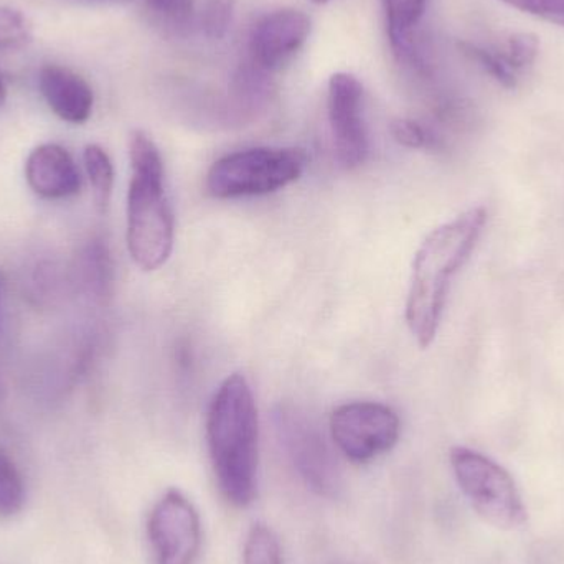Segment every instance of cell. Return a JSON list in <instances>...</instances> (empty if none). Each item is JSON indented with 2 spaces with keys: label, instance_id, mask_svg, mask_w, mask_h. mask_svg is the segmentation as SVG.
Masks as SVG:
<instances>
[{
  "label": "cell",
  "instance_id": "21",
  "mask_svg": "<svg viewBox=\"0 0 564 564\" xmlns=\"http://www.w3.org/2000/svg\"><path fill=\"white\" fill-rule=\"evenodd\" d=\"M235 0H208L202 17V26L210 39H224L230 29Z\"/></svg>",
  "mask_w": 564,
  "mask_h": 564
},
{
  "label": "cell",
  "instance_id": "10",
  "mask_svg": "<svg viewBox=\"0 0 564 564\" xmlns=\"http://www.w3.org/2000/svg\"><path fill=\"white\" fill-rule=\"evenodd\" d=\"M308 33L311 20L301 10L281 9L268 13L251 33V62L260 72H276L294 58L307 42Z\"/></svg>",
  "mask_w": 564,
  "mask_h": 564
},
{
  "label": "cell",
  "instance_id": "6",
  "mask_svg": "<svg viewBox=\"0 0 564 564\" xmlns=\"http://www.w3.org/2000/svg\"><path fill=\"white\" fill-rule=\"evenodd\" d=\"M274 426L285 456L305 486L317 496L337 499L344 487L340 466L317 426L292 406L278 408Z\"/></svg>",
  "mask_w": 564,
  "mask_h": 564
},
{
  "label": "cell",
  "instance_id": "22",
  "mask_svg": "<svg viewBox=\"0 0 564 564\" xmlns=\"http://www.w3.org/2000/svg\"><path fill=\"white\" fill-rule=\"evenodd\" d=\"M391 135L398 144L408 149H424L434 144L431 132L420 122L411 121V119H397L391 122Z\"/></svg>",
  "mask_w": 564,
  "mask_h": 564
},
{
  "label": "cell",
  "instance_id": "18",
  "mask_svg": "<svg viewBox=\"0 0 564 564\" xmlns=\"http://www.w3.org/2000/svg\"><path fill=\"white\" fill-rule=\"evenodd\" d=\"M25 503V487L15 463L0 449V517L17 516Z\"/></svg>",
  "mask_w": 564,
  "mask_h": 564
},
{
  "label": "cell",
  "instance_id": "25",
  "mask_svg": "<svg viewBox=\"0 0 564 564\" xmlns=\"http://www.w3.org/2000/svg\"><path fill=\"white\" fill-rule=\"evenodd\" d=\"M312 2H315V3H325V2H328V0H312Z\"/></svg>",
  "mask_w": 564,
  "mask_h": 564
},
{
  "label": "cell",
  "instance_id": "24",
  "mask_svg": "<svg viewBox=\"0 0 564 564\" xmlns=\"http://www.w3.org/2000/svg\"><path fill=\"white\" fill-rule=\"evenodd\" d=\"M7 99V89L6 85H3L2 78H0V106H3Z\"/></svg>",
  "mask_w": 564,
  "mask_h": 564
},
{
  "label": "cell",
  "instance_id": "12",
  "mask_svg": "<svg viewBox=\"0 0 564 564\" xmlns=\"http://www.w3.org/2000/svg\"><path fill=\"white\" fill-rule=\"evenodd\" d=\"M39 88L48 108L62 121L85 124L93 115L95 95L78 73L62 65H45L39 73Z\"/></svg>",
  "mask_w": 564,
  "mask_h": 564
},
{
  "label": "cell",
  "instance_id": "16",
  "mask_svg": "<svg viewBox=\"0 0 564 564\" xmlns=\"http://www.w3.org/2000/svg\"><path fill=\"white\" fill-rule=\"evenodd\" d=\"M463 52L474 62L479 63L484 72L489 73L497 83L512 89L519 85L520 75L510 65L503 50H490L486 46L476 45V43H460Z\"/></svg>",
  "mask_w": 564,
  "mask_h": 564
},
{
  "label": "cell",
  "instance_id": "1",
  "mask_svg": "<svg viewBox=\"0 0 564 564\" xmlns=\"http://www.w3.org/2000/svg\"><path fill=\"white\" fill-rule=\"evenodd\" d=\"M487 212L473 207L427 235L413 261L406 299V324L421 348L436 338L446 307L451 281L476 250Z\"/></svg>",
  "mask_w": 564,
  "mask_h": 564
},
{
  "label": "cell",
  "instance_id": "20",
  "mask_svg": "<svg viewBox=\"0 0 564 564\" xmlns=\"http://www.w3.org/2000/svg\"><path fill=\"white\" fill-rule=\"evenodd\" d=\"M506 52L510 65L516 68L519 75L530 68L535 63L540 52V42L533 33H516L507 42Z\"/></svg>",
  "mask_w": 564,
  "mask_h": 564
},
{
  "label": "cell",
  "instance_id": "9",
  "mask_svg": "<svg viewBox=\"0 0 564 564\" xmlns=\"http://www.w3.org/2000/svg\"><path fill=\"white\" fill-rule=\"evenodd\" d=\"M328 121L335 155L341 167H360L368 155L364 122V88L357 76L335 73L328 82Z\"/></svg>",
  "mask_w": 564,
  "mask_h": 564
},
{
  "label": "cell",
  "instance_id": "13",
  "mask_svg": "<svg viewBox=\"0 0 564 564\" xmlns=\"http://www.w3.org/2000/svg\"><path fill=\"white\" fill-rule=\"evenodd\" d=\"M427 2L430 0H383L388 35H390L391 46L400 59L414 62L417 58L413 30L423 19Z\"/></svg>",
  "mask_w": 564,
  "mask_h": 564
},
{
  "label": "cell",
  "instance_id": "23",
  "mask_svg": "<svg viewBox=\"0 0 564 564\" xmlns=\"http://www.w3.org/2000/svg\"><path fill=\"white\" fill-rule=\"evenodd\" d=\"M513 9L564 26V0H502Z\"/></svg>",
  "mask_w": 564,
  "mask_h": 564
},
{
  "label": "cell",
  "instance_id": "19",
  "mask_svg": "<svg viewBox=\"0 0 564 564\" xmlns=\"http://www.w3.org/2000/svg\"><path fill=\"white\" fill-rule=\"evenodd\" d=\"M243 560L245 564H284L276 533L264 523L251 527L245 543Z\"/></svg>",
  "mask_w": 564,
  "mask_h": 564
},
{
  "label": "cell",
  "instance_id": "4",
  "mask_svg": "<svg viewBox=\"0 0 564 564\" xmlns=\"http://www.w3.org/2000/svg\"><path fill=\"white\" fill-rule=\"evenodd\" d=\"M307 154L299 148H254L225 155L207 174L215 198L258 197L294 184L304 174Z\"/></svg>",
  "mask_w": 564,
  "mask_h": 564
},
{
  "label": "cell",
  "instance_id": "2",
  "mask_svg": "<svg viewBox=\"0 0 564 564\" xmlns=\"http://www.w3.org/2000/svg\"><path fill=\"white\" fill-rule=\"evenodd\" d=\"M258 408L245 375L218 387L207 416L212 466L220 492L235 507L253 503L258 490Z\"/></svg>",
  "mask_w": 564,
  "mask_h": 564
},
{
  "label": "cell",
  "instance_id": "14",
  "mask_svg": "<svg viewBox=\"0 0 564 564\" xmlns=\"http://www.w3.org/2000/svg\"><path fill=\"white\" fill-rule=\"evenodd\" d=\"M83 162L91 182L96 208L105 214L111 200L112 185H115V167H112L111 158L101 145L89 144L83 152Z\"/></svg>",
  "mask_w": 564,
  "mask_h": 564
},
{
  "label": "cell",
  "instance_id": "15",
  "mask_svg": "<svg viewBox=\"0 0 564 564\" xmlns=\"http://www.w3.org/2000/svg\"><path fill=\"white\" fill-rule=\"evenodd\" d=\"M149 22L169 35H181L194 19V0H145Z\"/></svg>",
  "mask_w": 564,
  "mask_h": 564
},
{
  "label": "cell",
  "instance_id": "3",
  "mask_svg": "<svg viewBox=\"0 0 564 564\" xmlns=\"http://www.w3.org/2000/svg\"><path fill=\"white\" fill-rule=\"evenodd\" d=\"M128 248L142 271H158L174 250V215L165 195L164 161L144 131L129 139Z\"/></svg>",
  "mask_w": 564,
  "mask_h": 564
},
{
  "label": "cell",
  "instance_id": "8",
  "mask_svg": "<svg viewBox=\"0 0 564 564\" xmlns=\"http://www.w3.org/2000/svg\"><path fill=\"white\" fill-rule=\"evenodd\" d=\"M155 564H195L202 549L200 516L177 489L167 490L149 516Z\"/></svg>",
  "mask_w": 564,
  "mask_h": 564
},
{
  "label": "cell",
  "instance_id": "11",
  "mask_svg": "<svg viewBox=\"0 0 564 564\" xmlns=\"http://www.w3.org/2000/svg\"><path fill=\"white\" fill-rule=\"evenodd\" d=\"M30 188L48 200L75 197L82 191V174L66 149L42 144L30 152L25 164Z\"/></svg>",
  "mask_w": 564,
  "mask_h": 564
},
{
  "label": "cell",
  "instance_id": "5",
  "mask_svg": "<svg viewBox=\"0 0 564 564\" xmlns=\"http://www.w3.org/2000/svg\"><path fill=\"white\" fill-rule=\"evenodd\" d=\"M451 467L477 516L500 530L525 525L527 509L519 487L500 464L469 447L457 446L451 449Z\"/></svg>",
  "mask_w": 564,
  "mask_h": 564
},
{
  "label": "cell",
  "instance_id": "7",
  "mask_svg": "<svg viewBox=\"0 0 564 564\" xmlns=\"http://www.w3.org/2000/svg\"><path fill=\"white\" fill-rule=\"evenodd\" d=\"M400 433L398 414L375 401L341 404L330 414L332 440L351 463H370L393 449Z\"/></svg>",
  "mask_w": 564,
  "mask_h": 564
},
{
  "label": "cell",
  "instance_id": "17",
  "mask_svg": "<svg viewBox=\"0 0 564 564\" xmlns=\"http://www.w3.org/2000/svg\"><path fill=\"white\" fill-rule=\"evenodd\" d=\"M33 42L29 17L13 7L0 6V53H19Z\"/></svg>",
  "mask_w": 564,
  "mask_h": 564
}]
</instances>
